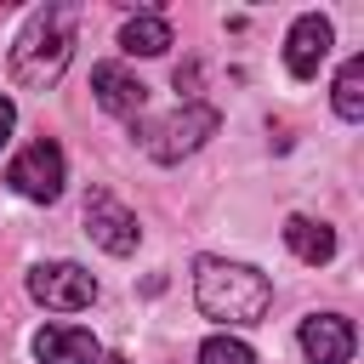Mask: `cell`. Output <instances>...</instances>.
<instances>
[{
    "label": "cell",
    "mask_w": 364,
    "mask_h": 364,
    "mask_svg": "<svg viewBox=\"0 0 364 364\" xmlns=\"http://www.w3.org/2000/svg\"><path fill=\"white\" fill-rule=\"evenodd\" d=\"M216 125H222V114H216L210 102H182V108H171L165 119H148L136 136H142V154H148V159L176 165L182 154L205 148V142L216 136Z\"/></svg>",
    "instance_id": "obj_3"
},
{
    "label": "cell",
    "mask_w": 364,
    "mask_h": 364,
    "mask_svg": "<svg viewBox=\"0 0 364 364\" xmlns=\"http://www.w3.org/2000/svg\"><path fill=\"white\" fill-rule=\"evenodd\" d=\"M193 80H199V68L188 63V68H176V91H193Z\"/></svg>",
    "instance_id": "obj_16"
},
{
    "label": "cell",
    "mask_w": 364,
    "mask_h": 364,
    "mask_svg": "<svg viewBox=\"0 0 364 364\" xmlns=\"http://www.w3.org/2000/svg\"><path fill=\"white\" fill-rule=\"evenodd\" d=\"M74 28H80V6L51 0L40 11H28V23L11 40V80L28 91H46L63 80L68 57H74Z\"/></svg>",
    "instance_id": "obj_1"
},
{
    "label": "cell",
    "mask_w": 364,
    "mask_h": 364,
    "mask_svg": "<svg viewBox=\"0 0 364 364\" xmlns=\"http://www.w3.org/2000/svg\"><path fill=\"white\" fill-rule=\"evenodd\" d=\"M91 97H97V108H108V114H136V108L148 102V85H142L125 63H97V68H91Z\"/></svg>",
    "instance_id": "obj_9"
},
{
    "label": "cell",
    "mask_w": 364,
    "mask_h": 364,
    "mask_svg": "<svg viewBox=\"0 0 364 364\" xmlns=\"http://www.w3.org/2000/svg\"><path fill=\"white\" fill-rule=\"evenodd\" d=\"M6 182H11V193H23V199H34V205H51L57 193H63V182H68V165H63V148L57 142H28L11 165H6Z\"/></svg>",
    "instance_id": "obj_4"
},
{
    "label": "cell",
    "mask_w": 364,
    "mask_h": 364,
    "mask_svg": "<svg viewBox=\"0 0 364 364\" xmlns=\"http://www.w3.org/2000/svg\"><path fill=\"white\" fill-rule=\"evenodd\" d=\"M11 131H17V108H11V97L0 91V148L11 142Z\"/></svg>",
    "instance_id": "obj_15"
},
{
    "label": "cell",
    "mask_w": 364,
    "mask_h": 364,
    "mask_svg": "<svg viewBox=\"0 0 364 364\" xmlns=\"http://www.w3.org/2000/svg\"><path fill=\"white\" fill-rule=\"evenodd\" d=\"M199 364H256V353L239 341V336H210L199 347Z\"/></svg>",
    "instance_id": "obj_14"
},
{
    "label": "cell",
    "mask_w": 364,
    "mask_h": 364,
    "mask_svg": "<svg viewBox=\"0 0 364 364\" xmlns=\"http://www.w3.org/2000/svg\"><path fill=\"white\" fill-rule=\"evenodd\" d=\"M336 114L341 119H364V57L341 63V74H336Z\"/></svg>",
    "instance_id": "obj_13"
},
{
    "label": "cell",
    "mask_w": 364,
    "mask_h": 364,
    "mask_svg": "<svg viewBox=\"0 0 364 364\" xmlns=\"http://www.w3.org/2000/svg\"><path fill=\"white\" fill-rule=\"evenodd\" d=\"M28 296L51 313H80L97 301V279L80 267V262H40L28 273Z\"/></svg>",
    "instance_id": "obj_5"
},
{
    "label": "cell",
    "mask_w": 364,
    "mask_h": 364,
    "mask_svg": "<svg viewBox=\"0 0 364 364\" xmlns=\"http://www.w3.org/2000/svg\"><path fill=\"white\" fill-rule=\"evenodd\" d=\"M193 301L205 318L216 324H256L273 301L267 273H256L250 262H228V256H199L193 262Z\"/></svg>",
    "instance_id": "obj_2"
},
{
    "label": "cell",
    "mask_w": 364,
    "mask_h": 364,
    "mask_svg": "<svg viewBox=\"0 0 364 364\" xmlns=\"http://www.w3.org/2000/svg\"><path fill=\"white\" fill-rule=\"evenodd\" d=\"M85 233L108 250V256H131L142 245V228H136V210H125L108 188H91L85 193Z\"/></svg>",
    "instance_id": "obj_6"
},
{
    "label": "cell",
    "mask_w": 364,
    "mask_h": 364,
    "mask_svg": "<svg viewBox=\"0 0 364 364\" xmlns=\"http://www.w3.org/2000/svg\"><path fill=\"white\" fill-rule=\"evenodd\" d=\"M301 353H307V364H347L353 358V324L341 313L301 318Z\"/></svg>",
    "instance_id": "obj_8"
},
{
    "label": "cell",
    "mask_w": 364,
    "mask_h": 364,
    "mask_svg": "<svg viewBox=\"0 0 364 364\" xmlns=\"http://www.w3.org/2000/svg\"><path fill=\"white\" fill-rule=\"evenodd\" d=\"M119 46H125L131 57H159V51L171 46V23L154 17V11H142V17H131V23L119 28Z\"/></svg>",
    "instance_id": "obj_12"
},
{
    "label": "cell",
    "mask_w": 364,
    "mask_h": 364,
    "mask_svg": "<svg viewBox=\"0 0 364 364\" xmlns=\"http://www.w3.org/2000/svg\"><path fill=\"white\" fill-rule=\"evenodd\" d=\"M284 245L296 250V262L324 267L336 256V228L330 222H313V216H284Z\"/></svg>",
    "instance_id": "obj_11"
},
{
    "label": "cell",
    "mask_w": 364,
    "mask_h": 364,
    "mask_svg": "<svg viewBox=\"0 0 364 364\" xmlns=\"http://www.w3.org/2000/svg\"><path fill=\"white\" fill-rule=\"evenodd\" d=\"M34 358H40V364H97L102 347H97V336L80 330V324H46V330L34 336Z\"/></svg>",
    "instance_id": "obj_10"
},
{
    "label": "cell",
    "mask_w": 364,
    "mask_h": 364,
    "mask_svg": "<svg viewBox=\"0 0 364 364\" xmlns=\"http://www.w3.org/2000/svg\"><path fill=\"white\" fill-rule=\"evenodd\" d=\"M330 40H336L330 17H318V11L296 17V23H290V34H284V68H290L296 80H313V74H318V63L330 57Z\"/></svg>",
    "instance_id": "obj_7"
}]
</instances>
